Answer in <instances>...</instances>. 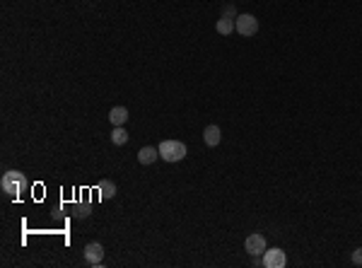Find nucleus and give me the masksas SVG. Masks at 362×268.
<instances>
[{
    "instance_id": "10",
    "label": "nucleus",
    "mask_w": 362,
    "mask_h": 268,
    "mask_svg": "<svg viewBox=\"0 0 362 268\" xmlns=\"http://www.w3.org/2000/svg\"><path fill=\"white\" fill-rule=\"evenodd\" d=\"M109 121L111 126H123V123L128 121V109L126 106H114L109 112Z\"/></svg>"
},
{
    "instance_id": "4",
    "label": "nucleus",
    "mask_w": 362,
    "mask_h": 268,
    "mask_svg": "<svg viewBox=\"0 0 362 268\" xmlns=\"http://www.w3.org/2000/svg\"><path fill=\"white\" fill-rule=\"evenodd\" d=\"M287 263V256L283 249H278V246H273V249H266L264 251V266L266 268H285Z\"/></svg>"
},
{
    "instance_id": "5",
    "label": "nucleus",
    "mask_w": 362,
    "mask_h": 268,
    "mask_svg": "<svg viewBox=\"0 0 362 268\" xmlns=\"http://www.w3.org/2000/svg\"><path fill=\"white\" fill-rule=\"evenodd\" d=\"M244 249H246V254H251V256H261L266 249V237L261 232H253V235L246 237V242H244Z\"/></svg>"
},
{
    "instance_id": "9",
    "label": "nucleus",
    "mask_w": 362,
    "mask_h": 268,
    "mask_svg": "<svg viewBox=\"0 0 362 268\" xmlns=\"http://www.w3.org/2000/svg\"><path fill=\"white\" fill-rule=\"evenodd\" d=\"M157 157H160V150H157V147L145 145V147H140V152H138V162H140V165H152Z\"/></svg>"
},
{
    "instance_id": "1",
    "label": "nucleus",
    "mask_w": 362,
    "mask_h": 268,
    "mask_svg": "<svg viewBox=\"0 0 362 268\" xmlns=\"http://www.w3.org/2000/svg\"><path fill=\"white\" fill-rule=\"evenodd\" d=\"M0 189H3V193H8V196H12V198H20L22 193H27L29 181H27V177H24L22 172L10 169V172H5L3 179H0Z\"/></svg>"
},
{
    "instance_id": "8",
    "label": "nucleus",
    "mask_w": 362,
    "mask_h": 268,
    "mask_svg": "<svg viewBox=\"0 0 362 268\" xmlns=\"http://www.w3.org/2000/svg\"><path fill=\"white\" fill-rule=\"evenodd\" d=\"M97 191H99V196H101L104 201H109V198L116 196V184H114L111 179H101V181L97 184Z\"/></svg>"
},
{
    "instance_id": "7",
    "label": "nucleus",
    "mask_w": 362,
    "mask_h": 268,
    "mask_svg": "<svg viewBox=\"0 0 362 268\" xmlns=\"http://www.w3.org/2000/svg\"><path fill=\"white\" fill-rule=\"evenodd\" d=\"M220 138H222V133H220V126H215V123L205 126V131H203V140H205V145H208V147L220 145Z\"/></svg>"
},
{
    "instance_id": "6",
    "label": "nucleus",
    "mask_w": 362,
    "mask_h": 268,
    "mask_svg": "<svg viewBox=\"0 0 362 268\" xmlns=\"http://www.w3.org/2000/svg\"><path fill=\"white\" fill-rule=\"evenodd\" d=\"M101 258H104V246L99 244V242H89V244L85 246V261L92 263V266H99Z\"/></svg>"
},
{
    "instance_id": "3",
    "label": "nucleus",
    "mask_w": 362,
    "mask_h": 268,
    "mask_svg": "<svg viewBox=\"0 0 362 268\" xmlns=\"http://www.w3.org/2000/svg\"><path fill=\"white\" fill-rule=\"evenodd\" d=\"M234 29H237L241 36H253V34L258 32V20H256L253 15H237Z\"/></svg>"
},
{
    "instance_id": "12",
    "label": "nucleus",
    "mask_w": 362,
    "mask_h": 268,
    "mask_svg": "<svg viewBox=\"0 0 362 268\" xmlns=\"http://www.w3.org/2000/svg\"><path fill=\"white\" fill-rule=\"evenodd\" d=\"M215 29H218V34H222V36H230L232 32H237V29H234V20H227V17H220L218 24H215Z\"/></svg>"
},
{
    "instance_id": "11",
    "label": "nucleus",
    "mask_w": 362,
    "mask_h": 268,
    "mask_svg": "<svg viewBox=\"0 0 362 268\" xmlns=\"http://www.w3.org/2000/svg\"><path fill=\"white\" fill-rule=\"evenodd\" d=\"M111 143H114V145H126V143H128V131H126L123 126H114V131H111Z\"/></svg>"
},
{
    "instance_id": "14",
    "label": "nucleus",
    "mask_w": 362,
    "mask_h": 268,
    "mask_svg": "<svg viewBox=\"0 0 362 268\" xmlns=\"http://www.w3.org/2000/svg\"><path fill=\"white\" fill-rule=\"evenodd\" d=\"M222 17H227V20H237V8H234V5H225V8H222Z\"/></svg>"
},
{
    "instance_id": "13",
    "label": "nucleus",
    "mask_w": 362,
    "mask_h": 268,
    "mask_svg": "<svg viewBox=\"0 0 362 268\" xmlns=\"http://www.w3.org/2000/svg\"><path fill=\"white\" fill-rule=\"evenodd\" d=\"M73 215H75L77 220H85V218H89V215H92V203H89V201L77 203L75 208H73Z\"/></svg>"
},
{
    "instance_id": "2",
    "label": "nucleus",
    "mask_w": 362,
    "mask_h": 268,
    "mask_svg": "<svg viewBox=\"0 0 362 268\" xmlns=\"http://www.w3.org/2000/svg\"><path fill=\"white\" fill-rule=\"evenodd\" d=\"M157 150H160V157H162L165 162H181L188 152L186 145H184L181 140H162Z\"/></svg>"
},
{
    "instance_id": "15",
    "label": "nucleus",
    "mask_w": 362,
    "mask_h": 268,
    "mask_svg": "<svg viewBox=\"0 0 362 268\" xmlns=\"http://www.w3.org/2000/svg\"><path fill=\"white\" fill-rule=\"evenodd\" d=\"M352 263H355V266H362V246L352 251Z\"/></svg>"
}]
</instances>
